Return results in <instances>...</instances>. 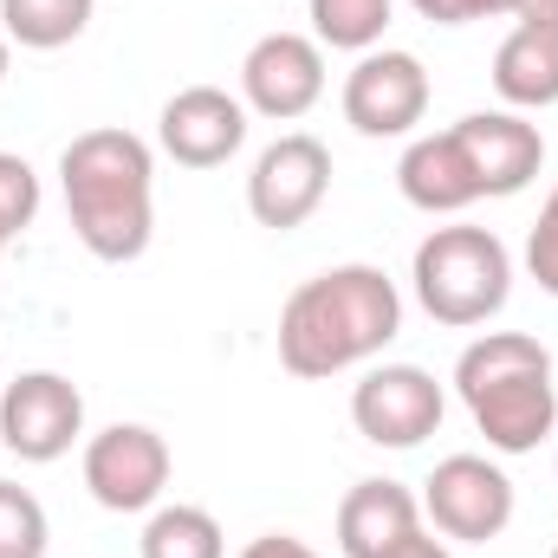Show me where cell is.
I'll list each match as a JSON object with an SVG mask.
<instances>
[{"mask_svg":"<svg viewBox=\"0 0 558 558\" xmlns=\"http://www.w3.org/2000/svg\"><path fill=\"white\" fill-rule=\"evenodd\" d=\"M410 286H416L422 312L435 325H487L507 292H513V254L494 228H435L410 260Z\"/></svg>","mask_w":558,"mask_h":558,"instance_id":"277c9868","label":"cell"},{"mask_svg":"<svg viewBox=\"0 0 558 558\" xmlns=\"http://www.w3.org/2000/svg\"><path fill=\"white\" fill-rule=\"evenodd\" d=\"M553 558H558V546H553Z\"/></svg>","mask_w":558,"mask_h":558,"instance_id":"83f0119b","label":"cell"},{"mask_svg":"<svg viewBox=\"0 0 558 558\" xmlns=\"http://www.w3.org/2000/svg\"><path fill=\"white\" fill-rule=\"evenodd\" d=\"M416 533H422V500L403 481H357L338 500V553L344 558H384Z\"/></svg>","mask_w":558,"mask_h":558,"instance_id":"5bb4252c","label":"cell"},{"mask_svg":"<svg viewBox=\"0 0 558 558\" xmlns=\"http://www.w3.org/2000/svg\"><path fill=\"white\" fill-rule=\"evenodd\" d=\"M143 558H228V533L208 507H156L143 526Z\"/></svg>","mask_w":558,"mask_h":558,"instance_id":"ac0fdd59","label":"cell"},{"mask_svg":"<svg viewBox=\"0 0 558 558\" xmlns=\"http://www.w3.org/2000/svg\"><path fill=\"white\" fill-rule=\"evenodd\" d=\"M468 162H474V182H481V202H500V195H520L539 169H546V137L539 124H526V111H468L461 124H448Z\"/></svg>","mask_w":558,"mask_h":558,"instance_id":"4fadbf2b","label":"cell"},{"mask_svg":"<svg viewBox=\"0 0 558 558\" xmlns=\"http://www.w3.org/2000/svg\"><path fill=\"white\" fill-rule=\"evenodd\" d=\"M422 118H428V72L416 52H397V46L357 52L344 78V124L357 137H410Z\"/></svg>","mask_w":558,"mask_h":558,"instance_id":"9c48e42d","label":"cell"},{"mask_svg":"<svg viewBox=\"0 0 558 558\" xmlns=\"http://www.w3.org/2000/svg\"><path fill=\"white\" fill-rule=\"evenodd\" d=\"M98 0H0V33L26 52H59L92 26Z\"/></svg>","mask_w":558,"mask_h":558,"instance_id":"e0dca14e","label":"cell"},{"mask_svg":"<svg viewBox=\"0 0 558 558\" xmlns=\"http://www.w3.org/2000/svg\"><path fill=\"white\" fill-rule=\"evenodd\" d=\"M454 390L494 454H533L558 428L553 351L526 331H481L454 357Z\"/></svg>","mask_w":558,"mask_h":558,"instance_id":"3957f363","label":"cell"},{"mask_svg":"<svg viewBox=\"0 0 558 558\" xmlns=\"http://www.w3.org/2000/svg\"><path fill=\"white\" fill-rule=\"evenodd\" d=\"M325 98V46L305 33H267L247 46L241 59V105L274 118V124H299L312 105Z\"/></svg>","mask_w":558,"mask_h":558,"instance_id":"8fae6325","label":"cell"},{"mask_svg":"<svg viewBox=\"0 0 558 558\" xmlns=\"http://www.w3.org/2000/svg\"><path fill=\"white\" fill-rule=\"evenodd\" d=\"M441 416H448V397L422 364H377L351 390V422L377 448H422L441 428Z\"/></svg>","mask_w":558,"mask_h":558,"instance_id":"ba28073f","label":"cell"},{"mask_svg":"<svg viewBox=\"0 0 558 558\" xmlns=\"http://www.w3.org/2000/svg\"><path fill=\"white\" fill-rule=\"evenodd\" d=\"M397 189H403V202L422 208V215H461V208H474L481 202V182H474V162H468V149L454 131H428L403 149V162H397Z\"/></svg>","mask_w":558,"mask_h":558,"instance_id":"9a60e30c","label":"cell"},{"mask_svg":"<svg viewBox=\"0 0 558 558\" xmlns=\"http://www.w3.org/2000/svg\"><path fill=\"white\" fill-rule=\"evenodd\" d=\"M156 143L182 162V169H221L241 143H247V105L221 85H189L162 105Z\"/></svg>","mask_w":558,"mask_h":558,"instance_id":"7c38bea8","label":"cell"},{"mask_svg":"<svg viewBox=\"0 0 558 558\" xmlns=\"http://www.w3.org/2000/svg\"><path fill=\"white\" fill-rule=\"evenodd\" d=\"M46 507L20 481H0V558H46Z\"/></svg>","mask_w":558,"mask_h":558,"instance_id":"ffe728a7","label":"cell"},{"mask_svg":"<svg viewBox=\"0 0 558 558\" xmlns=\"http://www.w3.org/2000/svg\"><path fill=\"white\" fill-rule=\"evenodd\" d=\"M59 195H65L72 234L92 260L124 267L156 234V156L124 124H98V131H78L65 143Z\"/></svg>","mask_w":558,"mask_h":558,"instance_id":"7a4b0ae2","label":"cell"},{"mask_svg":"<svg viewBox=\"0 0 558 558\" xmlns=\"http://www.w3.org/2000/svg\"><path fill=\"white\" fill-rule=\"evenodd\" d=\"M397 331H403V292L384 267L364 260L325 267L305 286H292V299L279 305V364L299 384H325L371 364Z\"/></svg>","mask_w":558,"mask_h":558,"instance_id":"6da1fadb","label":"cell"},{"mask_svg":"<svg viewBox=\"0 0 558 558\" xmlns=\"http://www.w3.org/2000/svg\"><path fill=\"white\" fill-rule=\"evenodd\" d=\"M428 26H468V20H500L513 13V0H410Z\"/></svg>","mask_w":558,"mask_h":558,"instance_id":"603a6c76","label":"cell"},{"mask_svg":"<svg viewBox=\"0 0 558 558\" xmlns=\"http://www.w3.org/2000/svg\"><path fill=\"white\" fill-rule=\"evenodd\" d=\"M169 441L149 422H111L85 441V487L105 513H149L169 487Z\"/></svg>","mask_w":558,"mask_h":558,"instance_id":"8992f818","label":"cell"},{"mask_svg":"<svg viewBox=\"0 0 558 558\" xmlns=\"http://www.w3.org/2000/svg\"><path fill=\"white\" fill-rule=\"evenodd\" d=\"M305 7H312V39L338 52H377L397 20V0H305Z\"/></svg>","mask_w":558,"mask_h":558,"instance_id":"d6986e66","label":"cell"},{"mask_svg":"<svg viewBox=\"0 0 558 558\" xmlns=\"http://www.w3.org/2000/svg\"><path fill=\"white\" fill-rule=\"evenodd\" d=\"M384 558H448V546H441V539H428V533H416V539H403L397 553H384Z\"/></svg>","mask_w":558,"mask_h":558,"instance_id":"484cf974","label":"cell"},{"mask_svg":"<svg viewBox=\"0 0 558 558\" xmlns=\"http://www.w3.org/2000/svg\"><path fill=\"white\" fill-rule=\"evenodd\" d=\"M422 513L435 520L441 539L487 546V539H500L513 526V481L487 454H448L422 481Z\"/></svg>","mask_w":558,"mask_h":558,"instance_id":"5b68a950","label":"cell"},{"mask_svg":"<svg viewBox=\"0 0 558 558\" xmlns=\"http://www.w3.org/2000/svg\"><path fill=\"white\" fill-rule=\"evenodd\" d=\"M241 558H318L305 539H292V533H260V539H247Z\"/></svg>","mask_w":558,"mask_h":558,"instance_id":"cb8c5ba5","label":"cell"},{"mask_svg":"<svg viewBox=\"0 0 558 558\" xmlns=\"http://www.w3.org/2000/svg\"><path fill=\"white\" fill-rule=\"evenodd\" d=\"M494 92L507 111L558 105V26H513L494 52Z\"/></svg>","mask_w":558,"mask_h":558,"instance_id":"2e32d148","label":"cell"},{"mask_svg":"<svg viewBox=\"0 0 558 558\" xmlns=\"http://www.w3.org/2000/svg\"><path fill=\"white\" fill-rule=\"evenodd\" d=\"M520 26H558V0H513Z\"/></svg>","mask_w":558,"mask_h":558,"instance_id":"d4e9b609","label":"cell"},{"mask_svg":"<svg viewBox=\"0 0 558 558\" xmlns=\"http://www.w3.org/2000/svg\"><path fill=\"white\" fill-rule=\"evenodd\" d=\"M78 435H85V397H78L72 377H59V371H26V377L7 384V397H0V441H7L20 461L46 468V461L72 454Z\"/></svg>","mask_w":558,"mask_h":558,"instance_id":"30bf717a","label":"cell"},{"mask_svg":"<svg viewBox=\"0 0 558 558\" xmlns=\"http://www.w3.org/2000/svg\"><path fill=\"white\" fill-rule=\"evenodd\" d=\"M331 195V149L305 131H286L279 143H267L254 156V175H247V215L274 234L305 228Z\"/></svg>","mask_w":558,"mask_h":558,"instance_id":"52a82bcc","label":"cell"},{"mask_svg":"<svg viewBox=\"0 0 558 558\" xmlns=\"http://www.w3.org/2000/svg\"><path fill=\"white\" fill-rule=\"evenodd\" d=\"M7 46H13V39H7V33H0V85H7Z\"/></svg>","mask_w":558,"mask_h":558,"instance_id":"4316f807","label":"cell"},{"mask_svg":"<svg viewBox=\"0 0 558 558\" xmlns=\"http://www.w3.org/2000/svg\"><path fill=\"white\" fill-rule=\"evenodd\" d=\"M526 274L539 279V292L558 299V189L546 195V208H539V221L526 234Z\"/></svg>","mask_w":558,"mask_h":558,"instance_id":"7402d4cb","label":"cell"},{"mask_svg":"<svg viewBox=\"0 0 558 558\" xmlns=\"http://www.w3.org/2000/svg\"><path fill=\"white\" fill-rule=\"evenodd\" d=\"M33 221H39V175H33L26 156L0 149V254H7Z\"/></svg>","mask_w":558,"mask_h":558,"instance_id":"44dd1931","label":"cell"}]
</instances>
